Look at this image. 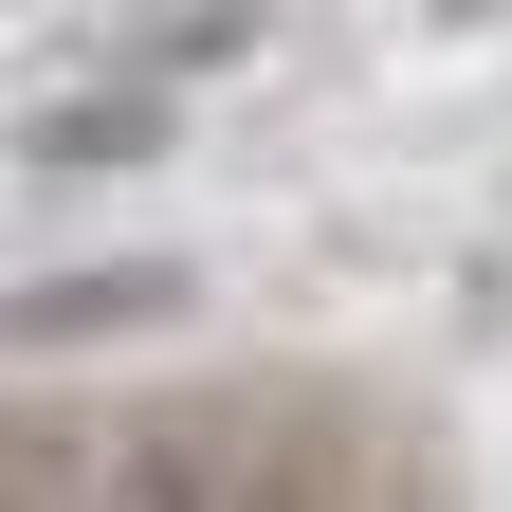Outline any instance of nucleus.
Returning a JSON list of instances; mask_svg holds the SVG:
<instances>
[{
  "instance_id": "f257e3e1",
  "label": "nucleus",
  "mask_w": 512,
  "mask_h": 512,
  "mask_svg": "<svg viewBox=\"0 0 512 512\" xmlns=\"http://www.w3.org/2000/svg\"><path fill=\"white\" fill-rule=\"evenodd\" d=\"M183 311H202V275H183V256H92V275L0 293V330H19V348H110V330H183Z\"/></svg>"
},
{
  "instance_id": "f03ea898",
  "label": "nucleus",
  "mask_w": 512,
  "mask_h": 512,
  "mask_svg": "<svg viewBox=\"0 0 512 512\" xmlns=\"http://www.w3.org/2000/svg\"><path fill=\"white\" fill-rule=\"evenodd\" d=\"M165 147V110L147 92H92V110H37V165H147Z\"/></svg>"
},
{
  "instance_id": "7ed1b4c3",
  "label": "nucleus",
  "mask_w": 512,
  "mask_h": 512,
  "mask_svg": "<svg viewBox=\"0 0 512 512\" xmlns=\"http://www.w3.org/2000/svg\"><path fill=\"white\" fill-rule=\"evenodd\" d=\"M256 37V0H165V19H147V55H238Z\"/></svg>"
}]
</instances>
